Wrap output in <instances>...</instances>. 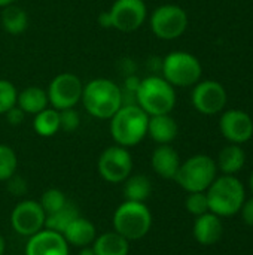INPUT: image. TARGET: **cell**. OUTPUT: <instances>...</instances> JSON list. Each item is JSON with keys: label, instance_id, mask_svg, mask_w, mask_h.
Segmentation results:
<instances>
[{"label": "cell", "instance_id": "25", "mask_svg": "<svg viewBox=\"0 0 253 255\" xmlns=\"http://www.w3.org/2000/svg\"><path fill=\"white\" fill-rule=\"evenodd\" d=\"M33 130L42 137H51L60 131V112L54 108H46L34 115Z\"/></svg>", "mask_w": 253, "mask_h": 255}, {"label": "cell", "instance_id": "17", "mask_svg": "<svg viewBox=\"0 0 253 255\" xmlns=\"http://www.w3.org/2000/svg\"><path fill=\"white\" fill-rule=\"evenodd\" d=\"M222 233H224V226H222L221 217L212 212L197 217L194 227H192V235L195 241L204 247H210L219 242L222 238Z\"/></svg>", "mask_w": 253, "mask_h": 255}, {"label": "cell", "instance_id": "33", "mask_svg": "<svg viewBox=\"0 0 253 255\" xmlns=\"http://www.w3.org/2000/svg\"><path fill=\"white\" fill-rule=\"evenodd\" d=\"M4 117H6V121L10 124V126H19V124H22V121H24V118H25V112L19 108V106H13V108H10L6 114H4Z\"/></svg>", "mask_w": 253, "mask_h": 255}, {"label": "cell", "instance_id": "35", "mask_svg": "<svg viewBox=\"0 0 253 255\" xmlns=\"http://www.w3.org/2000/svg\"><path fill=\"white\" fill-rule=\"evenodd\" d=\"M97 21H98V24H100L103 28H112V19H110L109 10L101 12V13L98 15V18H97Z\"/></svg>", "mask_w": 253, "mask_h": 255}, {"label": "cell", "instance_id": "15", "mask_svg": "<svg viewBox=\"0 0 253 255\" xmlns=\"http://www.w3.org/2000/svg\"><path fill=\"white\" fill-rule=\"evenodd\" d=\"M69 248L61 233L43 229L28 238L25 255H69Z\"/></svg>", "mask_w": 253, "mask_h": 255}, {"label": "cell", "instance_id": "34", "mask_svg": "<svg viewBox=\"0 0 253 255\" xmlns=\"http://www.w3.org/2000/svg\"><path fill=\"white\" fill-rule=\"evenodd\" d=\"M240 214H242L243 221L248 226L253 227V197L249 199V200H245V203H243V206L240 209Z\"/></svg>", "mask_w": 253, "mask_h": 255}, {"label": "cell", "instance_id": "7", "mask_svg": "<svg viewBox=\"0 0 253 255\" xmlns=\"http://www.w3.org/2000/svg\"><path fill=\"white\" fill-rule=\"evenodd\" d=\"M161 72L163 78L174 88H185L195 85L201 79L203 67L195 55L185 51H173L164 57Z\"/></svg>", "mask_w": 253, "mask_h": 255}, {"label": "cell", "instance_id": "32", "mask_svg": "<svg viewBox=\"0 0 253 255\" xmlns=\"http://www.w3.org/2000/svg\"><path fill=\"white\" fill-rule=\"evenodd\" d=\"M6 182H7V191L10 194H13V196H24L27 193V182L21 176H18L16 173L12 178H9Z\"/></svg>", "mask_w": 253, "mask_h": 255}, {"label": "cell", "instance_id": "37", "mask_svg": "<svg viewBox=\"0 0 253 255\" xmlns=\"http://www.w3.org/2000/svg\"><path fill=\"white\" fill-rule=\"evenodd\" d=\"M6 251V242H4V238L0 235V255H4Z\"/></svg>", "mask_w": 253, "mask_h": 255}, {"label": "cell", "instance_id": "38", "mask_svg": "<svg viewBox=\"0 0 253 255\" xmlns=\"http://www.w3.org/2000/svg\"><path fill=\"white\" fill-rule=\"evenodd\" d=\"M13 3H15V0H0V7L3 9V7H6L9 4H13Z\"/></svg>", "mask_w": 253, "mask_h": 255}, {"label": "cell", "instance_id": "8", "mask_svg": "<svg viewBox=\"0 0 253 255\" xmlns=\"http://www.w3.org/2000/svg\"><path fill=\"white\" fill-rule=\"evenodd\" d=\"M149 24L158 39L174 40L186 31L188 15L177 4H161L152 12Z\"/></svg>", "mask_w": 253, "mask_h": 255}, {"label": "cell", "instance_id": "21", "mask_svg": "<svg viewBox=\"0 0 253 255\" xmlns=\"http://www.w3.org/2000/svg\"><path fill=\"white\" fill-rule=\"evenodd\" d=\"M246 163V152L237 143H231L225 146L218 157L216 166L224 175H236L239 173Z\"/></svg>", "mask_w": 253, "mask_h": 255}, {"label": "cell", "instance_id": "14", "mask_svg": "<svg viewBox=\"0 0 253 255\" xmlns=\"http://www.w3.org/2000/svg\"><path fill=\"white\" fill-rule=\"evenodd\" d=\"M219 128L224 137L231 142L242 145L253 136V121L249 114L240 109L225 111L219 121Z\"/></svg>", "mask_w": 253, "mask_h": 255}, {"label": "cell", "instance_id": "22", "mask_svg": "<svg viewBox=\"0 0 253 255\" xmlns=\"http://www.w3.org/2000/svg\"><path fill=\"white\" fill-rule=\"evenodd\" d=\"M16 106H19L25 114L36 115L49 106L48 94L40 87H27L18 93Z\"/></svg>", "mask_w": 253, "mask_h": 255}, {"label": "cell", "instance_id": "20", "mask_svg": "<svg viewBox=\"0 0 253 255\" xmlns=\"http://www.w3.org/2000/svg\"><path fill=\"white\" fill-rule=\"evenodd\" d=\"M91 247H92L95 255L130 254V242L125 238H122L119 233H116L115 230L98 235Z\"/></svg>", "mask_w": 253, "mask_h": 255}, {"label": "cell", "instance_id": "39", "mask_svg": "<svg viewBox=\"0 0 253 255\" xmlns=\"http://www.w3.org/2000/svg\"><path fill=\"white\" fill-rule=\"evenodd\" d=\"M249 185H251V190H252L253 193V172L251 173V178H249Z\"/></svg>", "mask_w": 253, "mask_h": 255}, {"label": "cell", "instance_id": "11", "mask_svg": "<svg viewBox=\"0 0 253 255\" xmlns=\"http://www.w3.org/2000/svg\"><path fill=\"white\" fill-rule=\"evenodd\" d=\"M112 28L122 33H131L140 28L148 16L145 0H115L109 9Z\"/></svg>", "mask_w": 253, "mask_h": 255}, {"label": "cell", "instance_id": "19", "mask_svg": "<svg viewBox=\"0 0 253 255\" xmlns=\"http://www.w3.org/2000/svg\"><path fill=\"white\" fill-rule=\"evenodd\" d=\"M177 133H179L177 123L170 114L149 117L148 136L154 142H157L160 145H170L176 139Z\"/></svg>", "mask_w": 253, "mask_h": 255}, {"label": "cell", "instance_id": "24", "mask_svg": "<svg viewBox=\"0 0 253 255\" xmlns=\"http://www.w3.org/2000/svg\"><path fill=\"white\" fill-rule=\"evenodd\" d=\"M124 182L125 200L145 203L152 194V182L145 175H130Z\"/></svg>", "mask_w": 253, "mask_h": 255}, {"label": "cell", "instance_id": "3", "mask_svg": "<svg viewBox=\"0 0 253 255\" xmlns=\"http://www.w3.org/2000/svg\"><path fill=\"white\" fill-rule=\"evenodd\" d=\"M209 211L218 217H233L240 212L246 191L245 185L234 175H222L216 178L206 190Z\"/></svg>", "mask_w": 253, "mask_h": 255}, {"label": "cell", "instance_id": "10", "mask_svg": "<svg viewBox=\"0 0 253 255\" xmlns=\"http://www.w3.org/2000/svg\"><path fill=\"white\" fill-rule=\"evenodd\" d=\"M84 84L82 81L69 72L57 75L48 85L46 94L51 108L57 111L75 108L82 99Z\"/></svg>", "mask_w": 253, "mask_h": 255}, {"label": "cell", "instance_id": "5", "mask_svg": "<svg viewBox=\"0 0 253 255\" xmlns=\"http://www.w3.org/2000/svg\"><path fill=\"white\" fill-rule=\"evenodd\" d=\"M152 227V214L146 203L125 200L113 214V230L128 242L143 239Z\"/></svg>", "mask_w": 253, "mask_h": 255}, {"label": "cell", "instance_id": "2", "mask_svg": "<svg viewBox=\"0 0 253 255\" xmlns=\"http://www.w3.org/2000/svg\"><path fill=\"white\" fill-rule=\"evenodd\" d=\"M149 115L137 105H122L110 118V134L116 145L131 148L148 136Z\"/></svg>", "mask_w": 253, "mask_h": 255}, {"label": "cell", "instance_id": "31", "mask_svg": "<svg viewBox=\"0 0 253 255\" xmlns=\"http://www.w3.org/2000/svg\"><path fill=\"white\" fill-rule=\"evenodd\" d=\"M58 112H60V130H63L66 133H72V131H76L79 128L81 117L75 108L63 109Z\"/></svg>", "mask_w": 253, "mask_h": 255}, {"label": "cell", "instance_id": "28", "mask_svg": "<svg viewBox=\"0 0 253 255\" xmlns=\"http://www.w3.org/2000/svg\"><path fill=\"white\" fill-rule=\"evenodd\" d=\"M39 203H40L42 209L45 211V214L49 215V214H54V212L60 211L61 208H64L67 205V197L61 190L49 188L42 194Z\"/></svg>", "mask_w": 253, "mask_h": 255}, {"label": "cell", "instance_id": "13", "mask_svg": "<svg viewBox=\"0 0 253 255\" xmlns=\"http://www.w3.org/2000/svg\"><path fill=\"white\" fill-rule=\"evenodd\" d=\"M228 100L227 90L218 81H198L194 85L191 102L192 106L203 115H215L222 112Z\"/></svg>", "mask_w": 253, "mask_h": 255}, {"label": "cell", "instance_id": "27", "mask_svg": "<svg viewBox=\"0 0 253 255\" xmlns=\"http://www.w3.org/2000/svg\"><path fill=\"white\" fill-rule=\"evenodd\" d=\"M18 157L15 151L4 143H0V182H6L16 173Z\"/></svg>", "mask_w": 253, "mask_h": 255}, {"label": "cell", "instance_id": "4", "mask_svg": "<svg viewBox=\"0 0 253 255\" xmlns=\"http://www.w3.org/2000/svg\"><path fill=\"white\" fill-rule=\"evenodd\" d=\"M137 106L149 117L170 114L176 105V91L163 76H148L140 79L136 90Z\"/></svg>", "mask_w": 253, "mask_h": 255}, {"label": "cell", "instance_id": "12", "mask_svg": "<svg viewBox=\"0 0 253 255\" xmlns=\"http://www.w3.org/2000/svg\"><path fill=\"white\" fill-rule=\"evenodd\" d=\"M46 214L36 200L19 202L10 214V226L15 233L24 238H31L45 229Z\"/></svg>", "mask_w": 253, "mask_h": 255}, {"label": "cell", "instance_id": "30", "mask_svg": "<svg viewBox=\"0 0 253 255\" xmlns=\"http://www.w3.org/2000/svg\"><path fill=\"white\" fill-rule=\"evenodd\" d=\"M185 206H186V211L194 217H200V215H204V214L210 212L206 191H203V193H189V196L186 197Z\"/></svg>", "mask_w": 253, "mask_h": 255}, {"label": "cell", "instance_id": "1", "mask_svg": "<svg viewBox=\"0 0 253 255\" xmlns=\"http://www.w3.org/2000/svg\"><path fill=\"white\" fill-rule=\"evenodd\" d=\"M81 102L91 117L110 120L122 106L124 97L118 84L106 78H95L84 85Z\"/></svg>", "mask_w": 253, "mask_h": 255}, {"label": "cell", "instance_id": "26", "mask_svg": "<svg viewBox=\"0 0 253 255\" xmlns=\"http://www.w3.org/2000/svg\"><path fill=\"white\" fill-rule=\"evenodd\" d=\"M79 217V211L75 205L69 203L61 208L60 211L54 212V214H49L46 215V220H45V229L48 230H52V232H57V233H61L67 229V226Z\"/></svg>", "mask_w": 253, "mask_h": 255}, {"label": "cell", "instance_id": "18", "mask_svg": "<svg viewBox=\"0 0 253 255\" xmlns=\"http://www.w3.org/2000/svg\"><path fill=\"white\" fill-rule=\"evenodd\" d=\"M63 236L69 244V247L84 248L92 245V242L97 238V230L89 220L79 215L67 226V229L63 232Z\"/></svg>", "mask_w": 253, "mask_h": 255}, {"label": "cell", "instance_id": "6", "mask_svg": "<svg viewBox=\"0 0 253 255\" xmlns=\"http://www.w3.org/2000/svg\"><path fill=\"white\" fill-rule=\"evenodd\" d=\"M216 161L209 155L197 154L180 163L174 181L188 193H203L216 179Z\"/></svg>", "mask_w": 253, "mask_h": 255}, {"label": "cell", "instance_id": "23", "mask_svg": "<svg viewBox=\"0 0 253 255\" xmlns=\"http://www.w3.org/2000/svg\"><path fill=\"white\" fill-rule=\"evenodd\" d=\"M0 22L6 33H9L12 36H18L27 30L28 16L22 7H19L13 3V4L3 7L1 15H0Z\"/></svg>", "mask_w": 253, "mask_h": 255}, {"label": "cell", "instance_id": "29", "mask_svg": "<svg viewBox=\"0 0 253 255\" xmlns=\"http://www.w3.org/2000/svg\"><path fill=\"white\" fill-rule=\"evenodd\" d=\"M18 91L15 85L7 79H0V115H4L10 108L16 105Z\"/></svg>", "mask_w": 253, "mask_h": 255}, {"label": "cell", "instance_id": "36", "mask_svg": "<svg viewBox=\"0 0 253 255\" xmlns=\"http://www.w3.org/2000/svg\"><path fill=\"white\" fill-rule=\"evenodd\" d=\"M78 255H95L92 247H84V248H79V254Z\"/></svg>", "mask_w": 253, "mask_h": 255}, {"label": "cell", "instance_id": "9", "mask_svg": "<svg viewBox=\"0 0 253 255\" xmlns=\"http://www.w3.org/2000/svg\"><path fill=\"white\" fill-rule=\"evenodd\" d=\"M97 169L106 182L121 184L133 172V157L128 148L112 145L100 154Z\"/></svg>", "mask_w": 253, "mask_h": 255}, {"label": "cell", "instance_id": "16", "mask_svg": "<svg viewBox=\"0 0 253 255\" xmlns=\"http://www.w3.org/2000/svg\"><path fill=\"white\" fill-rule=\"evenodd\" d=\"M180 163V157L171 145H158L151 157L154 172L164 179H174Z\"/></svg>", "mask_w": 253, "mask_h": 255}]
</instances>
